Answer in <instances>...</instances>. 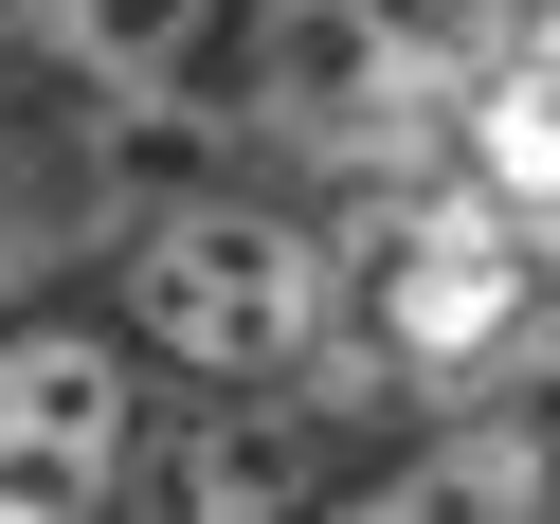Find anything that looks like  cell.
<instances>
[{"mask_svg":"<svg viewBox=\"0 0 560 524\" xmlns=\"http://www.w3.org/2000/svg\"><path fill=\"white\" fill-rule=\"evenodd\" d=\"M542 506V452L524 434H452V452H416L398 488H362L343 524H524Z\"/></svg>","mask_w":560,"mask_h":524,"instance_id":"obj_7","label":"cell"},{"mask_svg":"<svg viewBox=\"0 0 560 524\" xmlns=\"http://www.w3.org/2000/svg\"><path fill=\"white\" fill-rule=\"evenodd\" d=\"M127 307H145V343L199 362V380H290L307 343H326V254H307L290 218L199 199V218H163L145 254H127Z\"/></svg>","mask_w":560,"mask_h":524,"instance_id":"obj_2","label":"cell"},{"mask_svg":"<svg viewBox=\"0 0 560 524\" xmlns=\"http://www.w3.org/2000/svg\"><path fill=\"white\" fill-rule=\"evenodd\" d=\"M127 488V362L73 326L0 343V524H91Z\"/></svg>","mask_w":560,"mask_h":524,"instance_id":"obj_4","label":"cell"},{"mask_svg":"<svg viewBox=\"0 0 560 524\" xmlns=\"http://www.w3.org/2000/svg\"><path fill=\"white\" fill-rule=\"evenodd\" d=\"M470 145H488V199H506L524 235H560V19H524L470 73Z\"/></svg>","mask_w":560,"mask_h":524,"instance_id":"obj_6","label":"cell"},{"mask_svg":"<svg viewBox=\"0 0 560 524\" xmlns=\"http://www.w3.org/2000/svg\"><path fill=\"white\" fill-rule=\"evenodd\" d=\"M362 326H380V362H416V380H506L524 343L560 326V254L488 182L470 199H416V218L362 254Z\"/></svg>","mask_w":560,"mask_h":524,"instance_id":"obj_1","label":"cell"},{"mask_svg":"<svg viewBox=\"0 0 560 524\" xmlns=\"http://www.w3.org/2000/svg\"><path fill=\"white\" fill-rule=\"evenodd\" d=\"M254 109L290 127L307 163H416V145H434V109H452V73L380 19V0H271Z\"/></svg>","mask_w":560,"mask_h":524,"instance_id":"obj_3","label":"cell"},{"mask_svg":"<svg viewBox=\"0 0 560 524\" xmlns=\"http://www.w3.org/2000/svg\"><path fill=\"white\" fill-rule=\"evenodd\" d=\"M199 19H218V0H37V37L73 55V73H109V91H163L199 55Z\"/></svg>","mask_w":560,"mask_h":524,"instance_id":"obj_8","label":"cell"},{"mask_svg":"<svg viewBox=\"0 0 560 524\" xmlns=\"http://www.w3.org/2000/svg\"><path fill=\"white\" fill-rule=\"evenodd\" d=\"M307 488H326V416L307 398H218L182 434V470H163V524H307Z\"/></svg>","mask_w":560,"mask_h":524,"instance_id":"obj_5","label":"cell"}]
</instances>
